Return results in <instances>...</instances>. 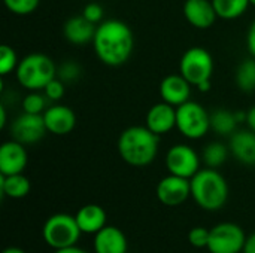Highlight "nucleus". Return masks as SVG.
I'll use <instances>...</instances> for the list:
<instances>
[{
	"instance_id": "obj_22",
	"label": "nucleus",
	"mask_w": 255,
	"mask_h": 253,
	"mask_svg": "<svg viewBox=\"0 0 255 253\" xmlns=\"http://www.w3.org/2000/svg\"><path fill=\"white\" fill-rule=\"evenodd\" d=\"M236 113L227 109H217L211 113V130L220 136H232L238 128Z\"/></svg>"
},
{
	"instance_id": "obj_2",
	"label": "nucleus",
	"mask_w": 255,
	"mask_h": 253,
	"mask_svg": "<svg viewBox=\"0 0 255 253\" xmlns=\"http://www.w3.org/2000/svg\"><path fill=\"white\" fill-rule=\"evenodd\" d=\"M118 152L128 166L146 167L158 154V136L146 125L128 127L118 137Z\"/></svg>"
},
{
	"instance_id": "obj_7",
	"label": "nucleus",
	"mask_w": 255,
	"mask_h": 253,
	"mask_svg": "<svg viewBox=\"0 0 255 253\" xmlns=\"http://www.w3.org/2000/svg\"><path fill=\"white\" fill-rule=\"evenodd\" d=\"M179 73L194 86L209 82L214 73V58L202 46L187 49L179 61Z\"/></svg>"
},
{
	"instance_id": "obj_23",
	"label": "nucleus",
	"mask_w": 255,
	"mask_h": 253,
	"mask_svg": "<svg viewBox=\"0 0 255 253\" xmlns=\"http://www.w3.org/2000/svg\"><path fill=\"white\" fill-rule=\"evenodd\" d=\"M235 82L239 89L244 92H253L255 91V58L244 60L235 73Z\"/></svg>"
},
{
	"instance_id": "obj_9",
	"label": "nucleus",
	"mask_w": 255,
	"mask_h": 253,
	"mask_svg": "<svg viewBox=\"0 0 255 253\" xmlns=\"http://www.w3.org/2000/svg\"><path fill=\"white\" fill-rule=\"evenodd\" d=\"M166 169L170 174L191 179L200 170V157L188 145H173L166 154Z\"/></svg>"
},
{
	"instance_id": "obj_5",
	"label": "nucleus",
	"mask_w": 255,
	"mask_h": 253,
	"mask_svg": "<svg viewBox=\"0 0 255 253\" xmlns=\"http://www.w3.org/2000/svg\"><path fill=\"white\" fill-rule=\"evenodd\" d=\"M82 231L76 218L67 213H57L48 218L42 228L43 242L54 251L76 246Z\"/></svg>"
},
{
	"instance_id": "obj_27",
	"label": "nucleus",
	"mask_w": 255,
	"mask_h": 253,
	"mask_svg": "<svg viewBox=\"0 0 255 253\" xmlns=\"http://www.w3.org/2000/svg\"><path fill=\"white\" fill-rule=\"evenodd\" d=\"M18 55L15 49L9 45H1L0 46V75L6 76L10 72L16 70L18 67Z\"/></svg>"
},
{
	"instance_id": "obj_19",
	"label": "nucleus",
	"mask_w": 255,
	"mask_h": 253,
	"mask_svg": "<svg viewBox=\"0 0 255 253\" xmlns=\"http://www.w3.org/2000/svg\"><path fill=\"white\" fill-rule=\"evenodd\" d=\"M96 30H97V25L90 22L84 15L69 18L63 27L66 40L73 45H84V43L93 42Z\"/></svg>"
},
{
	"instance_id": "obj_36",
	"label": "nucleus",
	"mask_w": 255,
	"mask_h": 253,
	"mask_svg": "<svg viewBox=\"0 0 255 253\" xmlns=\"http://www.w3.org/2000/svg\"><path fill=\"white\" fill-rule=\"evenodd\" d=\"M54 253H88L87 251L78 248V246H70V248H66V249H60V251H55Z\"/></svg>"
},
{
	"instance_id": "obj_6",
	"label": "nucleus",
	"mask_w": 255,
	"mask_h": 253,
	"mask_svg": "<svg viewBox=\"0 0 255 253\" xmlns=\"http://www.w3.org/2000/svg\"><path fill=\"white\" fill-rule=\"evenodd\" d=\"M176 128L184 137L199 140L211 130V113L200 103L188 100L176 107Z\"/></svg>"
},
{
	"instance_id": "obj_35",
	"label": "nucleus",
	"mask_w": 255,
	"mask_h": 253,
	"mask_svg": "<svg viewBox=\"0 0 255 253\" xmlns=\"http://www.w3.org/2000/svg\"><path fill=\"white\" fill-rule=\"evenodd\" d=\"M242 253H255V231L247 239V243H245Z\"/></svg>"
},
{
	"instance_id": "obj_15",
	"label": "nucleus",
	"mask_w": 255,
	"mask_h": 253,
	"mask_svg": "<svg viewBox=\"0 0 255 253\" xmlns=\"http://www.w3.org/2000/svg\"><path fill=\"white\" fill-rule=\"evenodd\" d=\"M160 97L163 101L178 107L191 97V84L179 75H167L160 84Z\"/></svg>"
},
{
	"instance_id": "obj_21",
	"label": "nucleus",
	"mask_w": 255,
	"mask_h": 253,
	"mask_svg": "<svg viewBox=\"0 0 255 253\" xmlns=\"http://www.w3.org/2000/svg\"><path fill=\"white\" fill-rule=\"evenodd\" d=\"M0 191L1 195L13 200L24 198L30 192V180L22 173L10 176L0 174Z\"/></svg>"
},
{
	"instance_id": "obj_34",
	"label": "nucleus",
	"mask_w": 255,
	"mask_h": 253,
	"mask_svg": "<svg viewBox=\"0 0 255 253\" xmlns=\"http://www.w3.org/2000/svg\"><path fill=\"white\" fill-rule=\"evenodd\" d=\"M247 125L250 130L255 133V106H253L250 110H247Z\"/></svg>"
},
{
	"instance_id": "obj_39",
	"label": "nucleus",
	"mask_w": 255,
	"mask_h": 253,
	"mask_svg": "<svg viewBox=\"0 0 255 253\" xmlns=\"http://www.w3.org/2000/svg\"><path fill=\"white\" fill-rule=\"evenodd\" d=\"M250 3H251L253 6H255V0H250Z\"/></svg>"
},
{
	"instance_id": "obj_3",
	"label": "nucleus",
	"mask_w": 255,
	"mask_h": 253,
	"mask_svg": "<svg viewBox=\"0 0 255 253\" xmlns=\"http://www.w3.org/2000/svg\"><path fill=\"white\" fill-rule=\"evenodd\" d=\"M191 197L206 212L223 209L229 200V185L217 169H202L191 179Z\"/></svg>"
},
{
	"instance_id": "obj_17",
	"label": "nucleus",
	"mask_w": 255,
	"mask_h": 253,
	"mask_svg": "<svg viewBox=\"0 0 255 253\" xmlns=\"http://www.w3.org/2000/svg\"><path fill=\"white\" fill-rule=\"evenodd\" d=\"M94 253H127L128 242L126 234L112 225H106L94 234Z\"/></svg>"
},
{
	"instance_id": "obj_26",
	"label": "nucleus",
	"mask_w": 255,
	"mask_h": 253,
	"mask_svg": "<svg viewBox=\"0 0 255 253\" xmlns=\"http://www.w3.org/2000/svg\"><path fill=\"white\" fill-rule=\"evenodd\" d=\"M46 97L45 94H40L39 91H30L24 98H22V110L27 113H34V115H43L46 110Z\"/></svg>"
},
{
	"instance_id": "obj_31",
	"label": "nucleus",
	"mask_w": 255,
	"mask_h": 253,
	"mask_svg": "<svg viewBox=\"0 0 255 253\" xmlns=\"http://www.w3.org/2000/svg\"><path fill=\"white\" fill-rule=\"evenodd\" d=\"M188 242L196 249L208 248V243H209V230H206L203 227H196V228L190 230V233H188Z\"/></svg>"
},
{
	"instance_id": "obj_18",
	"label": "nucleus",
	"mask_w": 255,
	"mask_h": 253,
	"mask_svg": "<svg viewBox=\"0 0 255 253\" xmlns=\"http://www.w3.org/2000/svg\"><path fill=\"white\" fill-rule=\"evenodd\" d=\"M230 154L244 166H255V133L253 130L235 131L229 143Z\"/></svg>"
},
{
	"instance_id": "obj_29",
	"label": "nucleus",
	"mask_w": 255,
	"mask_h": 253,
	"mask_svg": "<svg viewBox=\"0 0 255 253\" xmlns=\"http://www.w3.org/2000/svg\"><path fill=\"white\" fill-rule=\"evenodd\" d=\"M3 3L15 15H30L37 9L40 0H3Z\"/></svg>"
},
{
	"instance_id": "obj_16",
	"label": "nucleus",
	"mask_w": 255,
	"mask_h": 253,
	"mask_svg": "<svg viewBox=\"0 0 255 253\" xmlns=\"http://www.w3.org/2000/svg\"><path fill=\"white\" fill-rule=\"evenodd\" d=\"M184 15L193 27L200 30L212 27L218 18L212 0H187L184 3Z\"/></svg>"
},
{
	"instance_id": "obj_13",
	"label": "nucleus",
	"mask_w": 255,
	"mask_h": 253,
	"mask_svg": "<svg viewBox=\"0 0 255 253\" xmlns=\"http://www.w3.org/2000/svg\"><path fill=\"white\" fill-rule=\"evenodd\" d=\"M43 121L48 133L54 136H66L76 125L75 112L64 104H52L43 112Z\"/></svg>"
},
{
	"instance_id": "obj_10",
	"label": "nucleus",
	"mask_w": 255,
	"mask_h": 253,
	"mask_svg": "<svg viewBox=\"0 0 255 253\" xmlns=\"http://www.w3.org/2000/svg\"><path fill=\"white\" fill-rule=\"evenodd\" d=\"M48 133L43 115H34L22 112L10 125V136L13 140L22 145H34L43 139Z\"/></svg>"
},
{
	"instance_id": "obj_24",
	"label": "nucleus",
	"mask_w": 255,
	"mask_h": 253,
	"mask_svg": "<svg viewBox=\"0 0 255 253\" xmlns=\"http://www.w3.org/2000/svg\"><path fill=\"white\" fill-rule=\"evenodd\" d=\"M212 3L218 18L223 19H236L242 16L251 4L250 0H212Z\"/></svg>"
},
{
	"instance_id": "obj_14",
	"label": "nucleus",
	"mask_w": 255,
	"mask_h": 253,
	"mask_svg": "<svg viewBox=\"0 0 255 253\" xmlns=\"http://www.w3.org/2000/svg\"><path fill=\"white\" fill-rule=\"evenodd\" d=\"M146 127L157 136H163L176 128V107L161 101L149 107L146 113Z\"/></svg>"
},
{
	"instance_id": "obj_11",
	"label": "nucleus",
	"mask_w": 255,
	"mask_h": 253,
	"mask_svg": "<svg viewBox=\"0 0 255 253\" xmlns=\"http://www.w3.org/2000/svg\"><path fill=\"white\" fill-rule=\"evenodd\" d=\"M155 194L161 204L167 207H176L184 204L191 197V182L190 179L169 173V176L158 182Z\"/></svg>"
},
{
	"instance_id": "obj_25",
	"label": "nucleus",
	"mask_w": 255,
	"mask_h": 253,
	"mask_svg": "<svg viewBox=\"0 0 255 253\" xmlns=\"http://www.w3.org/2000/svg\"><path fill=\"white\" fill-rule=\"evenodd\" d=\"M229 154H230V149L229 146H226L224 143L221 142H211L209 145H206V148L203 149V161L208 167L211 169H218L221 167L227 158H229Z\"/></svg>"
},
{
	"instance_id": "obj_37",
	"label": "nucleus",
	"mask_w": 255,
	"mask_h": 253,
	"mask_svg": "<svg viewBox=\"0 0 255 253\" xmlns=\"http://www.w3.org/2000/svg\"><path fill=\"white\" fill-rule=\"evenodd\" d=\"M7 122V116H6V107L0 106V128H4Z\"/></svg>"
},
{
	"instance_id": "obj_20",
	"label": "nucleus",
	"mask_w": 255,
	"mask_h": 253,
	"mask_svg": "<svg viewBox=\"0 0 255 253\" xmlns=\"http://www.w3.org/2000/svg\"><path fill=\"white\" fill-rule=\"evenodd\" d=\"M76 222L81 228V231L84 234H96L99 233L102 228L106 227V221H108V216H106V212L103 207L97 206V204H87V206H82L76 215Z\"/></svg>"
},
{
	"instance_id": "obj_12",
	"label": "nucleus",
	"mask_w": 255,
	"mask_h": 253,
	"mask_svg": "<svg viewBox=\"0 0 255 253\" xmlns=\"http://www.w3.org/2000/svg\"><path fill=\"white\" fill-rule=\"evenodd\" d=\"M27 163L28 155L25 151V145L12 139L0 146V174H19L27 167Z\"/></svg>"
},
{
	"instance_id": "obj_8",
	"label": "nucleus",
	"mask_w": 255,
	"mask_h": 253,
	"mask_svg": "<svg viewBox=\"0 0 255 253\" xmlns=\"http://www.w3.org/2000/svg\"><path fill=\"white\" fill-rule=\"evenodd\" d=\"M245 231L235 222H221L209 230V253H242L247 243Z\"/></svg>"
},
{
	"instance_id": "obj_4",
	"label": "nucleus",
	"mask_w": 255,
	"mask_h": 253,
	"mask_svg": "<svg viewBox=\"0 0 255 253\" xmlns=\"http://www.w3.org/2000/svg\"><path fill=\"white\" fill-rule=\"evenodd\" d=\"M15 76L22 88L40 91L57 76V66L48 55L33 52L19 60Z\"/></svg>"
},
{
	"instance_id": "obj_32",
	"label": "nucleus",
	"mask_w": 255,
	"mask_h": 253,
	"mask_svg": "<svg viewBox=\"0 0 255 253\" xmlns=\"http://www.w3.org/2000/svg\"><path fill=\"white\" fill-rule=\"evenodd\" d=\"M82 15H84L90 22H93V24L99 25V24L102 22V19H103L105 10H103V7H102L99 3L93 1V3H88V4L84 7Z\"/></svg>"
},
{
	"instance_id": "obj_33",
	"label": "nucleus",
	"mask_w": 255,
	"mask_h": 253,
	"mask_svg": "<svg viewBox=\"0 0 255 253\" xmlns=\"http://www.w3.org/2000/svg\"><path fill=\"white\" fill-rule=\"evenodd\" d=\"M247 48H248V52L251 54V57L255 58V19L250 25L248 33H247Z\"/></svg>"
},
{
	"instance_id": "obj_28",
	"label": "nucleus",
	"mask_w": 255,
	"mask_h": 253,
	"mask_svg": "<svg viewBox=\"0 0 255 253\" xmlns=\"http://www.w3.org/2000/svg\"><path fill=\"white\" fill-rule=\"evenodd\" d=\"M81 75H82V69L73 60H67L57 67V78L61 79L64 84L76 82L81 78Z\"/></svg>"
},
{
	"instance_id": "obj_30",
	"label": "nucleus",
	"mask_w": 255,
	"mask_h": 253,
	"mask_svg": "<svg viewBox=\"0 0 255 253\" xmlns=\"http://www.w3.org/2000/svg\"><path fill=\"white\" fill-rule=\"evenodd\" d=\"M42 91L49 101H60L66 92V86H64V82L55 76Z\"/></svg>"
},
{
	"instance_id": "obj_38",
	"label": "nucleus",
	"mask_w": 255,
	"mask_h": 253,
	"mask_svg": "<svg viewBox=\"0 0 255 253\" xmlns=\"http://www.w3.org/2000/svg\"><path fill=\"white\" fill-rule=\"evenodd\" d=\"M3 253H27L24 252L22 249H19V248H15V246H12V248H7V249H4Z\"/></svg>"
},
{
	"instance_id": "obj_1",
	"label": "nucleus",
	"mask_w": 255,
	"mask_h": 253,
	"mask_svg": "<svg viewBox=\"0 0 255 253\" xmlns=\"http://www.w3.org/2000/svg\"><path fill=\"white\" fill-rule=\"evenodd\" d=\"M93 46L97 58L109 67H118L128 61L134 48L131 28L120 19H106L97 25Z\"/></svg>"
}]
</instances>
